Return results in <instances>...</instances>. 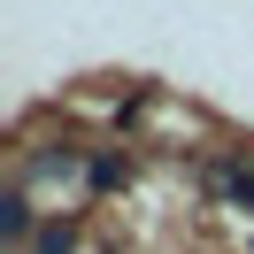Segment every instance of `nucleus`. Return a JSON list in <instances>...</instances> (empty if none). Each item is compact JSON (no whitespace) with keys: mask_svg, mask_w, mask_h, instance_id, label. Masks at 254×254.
I'll return each instance as SVG.
<instances>
[{"mask_svg":"<svg viewBox=\"0 0 254 254\" xmlns=\"http://www.w3.org/2000/svg\"><path fill=\"white\" fill-rule=\"evenodd\" d=\"M23 223H31V200H23V192H8V200H0V231H23Z\"/></svg>","mask_w":254,"mask_h":254,"instance_id":"f257e3e1","label":"nucleus"},{"mask_svg":"<svg viewBox=\"0 0 254 254\" xmlns=\"http://www.w3.org/2000/svg\"><path fill=\"white\" fill-rule=\"evenodd\" d=\"M69 239H77L69 223H47V231H39V254H69Z\"/></svg>","mask_w":254,"mask_h":254,"instance_id":"f03ea898","label":"nucleus"}]
</instances>
